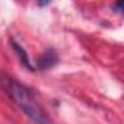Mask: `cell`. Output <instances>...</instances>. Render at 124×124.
Wrapping results in <instances>:
<instances>
[{
	"label": "cell",
	"mask_w": 124,
	"mask_h": 124,
	"mask_svg": "<svg viewBox=\"0 0 124 124\" xmlns=\"http://www.w3.org/2000/svg\"><path fill=\"white\" fill-rule=\"evenodd\" d=\"M38 5H39V6H45V5H48V3H47V2H39Z\"/></svg>",
	"instance_id": "obj_5"
},
{
	"label": "cell",
	"mask_w": 124,
	"mask_h": 124,
	"mask_svg": "<svg viewBox=\"0 0 124 124\" xmlns=\"http://www.w3.org/2000/svg\"><path fill=\"white\" fill-rule=\"evenodd\" d=\"M12 47H13V50L16 51V54L19 55V58H21V61H22V64H23V66H25L28 70H31V72H35L37 69H35V66L31 63V60H29V57H28L26 51L23 50V47H22L21 44L15 42L13 39H12Z\"/></svg>",
	"instance_id": "obj_3"
},
{
	"label": "cell",
	"mask_w": 124,
	"mask_h": 124,
	"mask_svg": "<svg viewBox=\"0 0 124 124\" xmlns=\"http://www.w3.org/2000/svg\"><path fill=\"white\" fill-rule=\"evenodd\" d=\"M112 8H114V9H117V12H118V13H121V12H123V3H117V5H114Z\"/></svg>",
	"instance_id": "obj_4"
},
{
	"label": "cell",
	"mask_w": 124,
	"mask_h": 124,
	"mask_svg": "<svg viewBox=\"0 0 124 124\" xmlns=\"http://www.w3.org/2000/svg\"><path fill=\"white\" fill-rule=\"evenodd\" d=\"M55 63H57V54H55L53 50H47V51L41 55V58L38 60L35 69H38V70H45V69H50L51 66H54Z\"/></svg>",
	"instance_id": "obj_2"
},
{
	"label": "cell",
	"mask_w": 124,
	"mask_h": 124,
	"mask_svg": "<svg viewBox=\"0 0 124 124\" xmlns=\"http://www.w3.org/2000/svg\"><path fill=\"white\" fill-rule=\"evenodd\" d=\"M0 86L34 124H54L26 86L8 75H0Z\"/></svg>",
	"instance_id": "obj_1"
}]
</instances>
